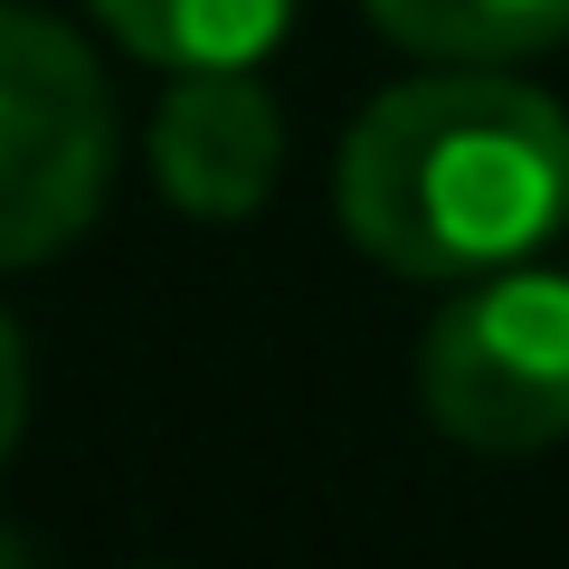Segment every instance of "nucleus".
Wrapping results in <instances>:
<instances>
[{
    "mask_svg": "<svg viewBox=\"0 0 569 569\" xmlns=\"http://www.w3.org/2000/svg\"><path fill=\"white\" fill-rule=\"evenodd\" d=\"M332 209L361 257L418 284L522 266L569 219V114L493 67L408 77L351 123Z\"/></svg>",
    "mask_w": 569,
    "mask_h": 569,
    "instance_id": "1",
    "label": "nucleus"
},
{
    "mask_svg": "<svg viewBox=\"0 0 569 569\" xmlns=\"http://www.w3.org/2000/svg\"><path fill=\"white\" fill-rule=\"evenodd\" d=\"M370 29L437 67H512L569 39V0H361Z\"/></svg>",
    "mask_w": 569,
    "mask_h": 569,
    "instance_id": "6",
    "label": "nucleus"
},
{
    "mask_svg": "<svg viewBox=\"0 0 569 569\" xmlns=\"http://www.w3.org/2000/svg\"><path fill=\"white\" fill-rule=\"evenodd\" d=\"M114 181V96L67 20L0 0V266L77 247Z\"/></svg>",
    "mask_w": 569,
    "mask_h": 569,
    "instance_id": "2",
    "label": "nucleus"
},
{
    "mask_svg": "<svg viewBox=\"0 0 569 569\" xmlns=\"http://www.w3.org/2000/svg\"><path fill=\"white\" fill-rule=\"evenodd\" d=\"M418 399L475 456L569 437V276H475L418 342Z\"/></svg>",
    "mask_w": 569,
    "mask_h": 569,
    "instance_id": "3",
    "label": "nucleus"
},
{
    "mask_svg": "<svg viewBox=\"0 0 569 569\" xmlns=\"http://www.w3.org/2000/svg\"><path fill=\"white\" fill-rule=\"evenodd\" d=\"M20 427H29V342H20V323L0 313V456L20 447Z\"/></svg>",
    "mask_w": 569,
    "mask_h": 569,
    "instance_id": "7",
    "label": "nucleus"
},
{
    "mask_svg": "<svg viewBox=\"0 0 569 569\" xmlns=\"http://www.w3.org/2000/svg\"><path fill=\"white\" fill-rule=\"evenodd\" d=\"M86 10L114 29V48H133L162 77H181V67H257L295 20V0H86Z\"/></svg>",
    "mask_w": 569,
    "mask_h": 569,
    "instance_id": "5",
    "label": "nucleus"
},
{
    "mask_svg": "<svg viewBox=\"0 0 569 569\" xmlns=\"http://www.w3.org/2000/svg\"><path fill=\"white\" fill-rule=\"evenodd\" d=\"M0 569H39V560L20 550V531H10V522H0Z\"/></svg>",
    "mask_w": 569,
    "mask_h": 569,
    "instance_id": "8",
    "label": "nucleus"
},
{
    "mask_svg": "<svg viewBox=\"0 0 569 569\" xmlns=\"http://www.w3.org/2000/svg\"><path fill=\"white\" fill-rule=\"evenodd\" d=\"M284 171V114L247 67H181L152 104V190L190 219H247Z\"/></svg>",
    "mask_w": 569,
    "mask_h": 569,
    "instance_id": "4",
    "label": "nucleus"
}]
</instances>
